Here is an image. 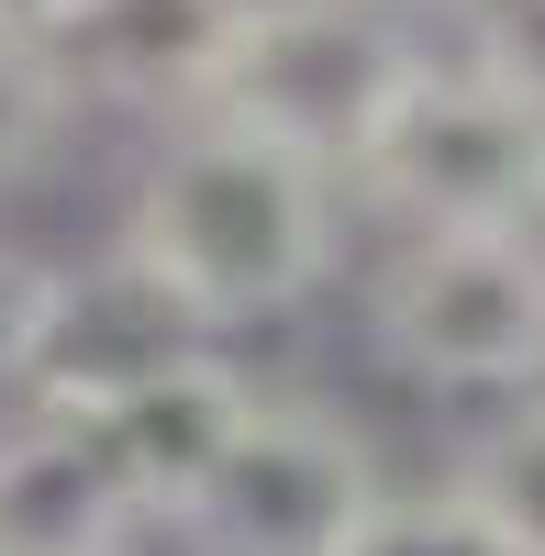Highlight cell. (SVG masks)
I'll return each mask as SVG.
<instances>
[{"label": "cell", "instance_id": "obj_1", "mask_svg": "<svg viewBox=\"0 0 545 556\" xmlns=\"http://www.w3.org/2000/svg\"><path fill=\"white\" fill-rule=\"evenodd\" d=\"M112 256L201 334H267L345 267V178L245 112H178L167 146L134 167Z\"/></svg>", "mask_w": 545, "mask_h": 556}, {"label": "cell", "instance_id": "obj_2", "mask_svg": "<svg viewBox=\"0 0 545 556\" xmlns=\"http://www.w3.org/2000/svg\"><path fill=\"white\" fill-rule=\"evenodd\" d=\"M379 367L434 401H512L545 379V223L401 235L368 290Z\"/></svg>", "mask_w": 545, "mask_h": 556}, {"label": "cell", "instance_id": "obj_3", "mask_svg": "<svg viewBox=\"0 0 545 556\" xmlns=\"http://www.w3.org/2000/svg\"><path fill=\"white\" fill-rule=\"evenodd\" d=\"M345 190H368L401 235L434 223H534L545 201V112L512 101L502 78H479L445 45H413V67L390 78L345 156Z\"/></svg>", "mask_w": 545, "mask_h": 556}, {"label": "cell", "instance_id": "obj_4", "mask_svg": "<svg viewBox=\"0 0 545 556\" xmlns=\"http://www.w3.org/2000/svg\"><path fill=\"white\" fill-rule=\"evenodd\" d=\"M379 501V445L334 401H245L223 456L190 479V501L156 523L190 556H334L345 523Z\"/></svg>", "mask_w": 545, "mask_h": 556}, {"label": "cell", "instance_id": "obj_5", "mask_svg": "<svg viewBox=\"0 0 545 556\" xmlns=\"http://www.w3.org/2000/svg\"><path fill=\"white\" fill-rule=\"evenodd\" d=\"M413 45H423V23L368 12V0H256L245 34H235V67L212 89V112H245V123L279 134V146L324 156L345 178L356 134L390 101V78L413 67Z\"/></svg>", "mask_w": 545, "mask_h": 556}, {"label": "cell", "instance_id": "obj_6", "mask_svg": "<svg viewBox=\"0 0 545 556\" xmlns=\"http://www.w3.org/2000/svg\"><path fill=\"white\" fill-rule=\"evenodd\" d=\"M245 401H256V379L223 356V334H190V345H167L145 367H123V379H101L89 401H45V412H78L89 445L112 456V479L134 490V513L167 523L178 501H190V479L223 456V434L245 424Z\"/></svg>", "mask_w": 545, "mask_h": 556}, {"label": "cell", "instance_id": "obj_7", "mask_svg": "<svg viewBox=\"0 0 545 556\" xmlns=\"http://www.w3.org/2000/svg\"><path fill=\"white\" fill-rule=\"evenodd\" d=\"M256 0H67L45 23V56L78 101H123V112H212L223 67H235Z\"/></svg>", "mask_w": 545, "mask_h": 556}, {"label": "cell", "instance_id": "obj_8", "mask_svg": "<svg viewBox=\"0 0 545 556\" xmlns=\"http://www.w3.org/2000/svg\"><path fill=\"white\" fill-rule=\"evenodd\" d=\"M134 534H156V523L134 513V490L89 445V424L34 401L0 434V556H112Z\"/></svg>", "mask_w": 545, "mask_h": 556}, {"label": "cell", "instance_id": "obj_9", "mask_svg": "<svg viewBox=\"0 0 545 556\" xmlns=\"http://www.w3.org/2000/svg\"><path fill=\"white\" fill-rule=\"evenodd\" d=\"M457 501L490 523V545H502V556H545V379L512 390V401H502V424L468 445Z\"/></svg>", "mask_w": 545, "mask_h": 556}, {"label": "cell", "instance_id": "obj_10", "mask_svg": "<svg viewBox=\"0 0 545 556\" xmlns=\"http://www.w3.org/2000/svg\"><path fill=\"white\" fill-rule=\"evenodd\" d=\"M67 112H78V89L56 78L45 34L0 23V201H12V190H34V178L56 167V146H67Z\"/></svg>", "mask_w": 545, "mask_h": 556}, {"label": "cell", "instance_id": "obj_11", "mask_svg": "<svg viewBox=\"0 0 545 556\" xmlns=\"http://www.w3.org/2000/svg\"><path fill=\"white\" fill-rule=\"evenodd\" d=\"M334 556H502V545H490V523L457 501V479H445V490H390L379 479V501L345 523Z\"/></svg>", "mask_w": 545, "mask_h": 556}, {"label": "cell", "instance_id": "obj_12", "mask_svg": "<svg viewBox=\"0 0 545 556\" xmlns=\"http://www.w3.org/2000/svg\"><path fill=\"white\" fill-rule=\"evenodd\" d=\"M434 23L457 34L445 56H468L479 78H502L512 101L545 112V0H445Z\"/></svg>", "mask_w": 545, "mask_h": 556}, {"label": "cell", "instance_id": "obj_13", "mask_svg": "<svg viewBox=\"0 0 545 556\" xmlns=\"http://www.w3.org/2000/svg\"><path fill=\"white\" fill-rule=\"evenodd\" d=\"M56 301H67V267L45 256V245H12V235H0V390H23V379H34Z\"/></svg>", "mask_w": 545, "mask_h": 556}, {"label": "cell", "instance_id": "obj_14", "mask_svg": "<svg viewBox=\"0 0 545 556\" xmlns=\"http://www.w3.org/2000/svg\"><path fill=\"white\" fill-rule=\"evenodd\" d=\"M56 12H67V0H0V23H23V34H45Z\"/></svg>", "mask_w": 545, "mask_h": 556}, {"label": "cell", "instance_id": "obj_15", "mask_svg": "<svg viewBox=\"0 0 545 556\" xmlns=\"http://www.w3.org/2000/svg\"><path fill=\"white\" fill-rule=\"evenodd\" d=\"M368 12H401V23H434L445 0H368Z\"/></svg>", "mask_w": 545, "mask_h": 556}, {"label": "cell", "instance_id": "obj_16", "mask_svg": "<svg viewBox=\"0 0 545 556\" xmlns=\"http://www.w3.org/2000/svg\"><path fill=\"white\" fill-rule=\"evenodd\" d=\"M112 556H145V534H134V545H112Z\"/></svg>", "mask_w": 545, "mask_h": 556}, {"label": "cell", "instance_id": "obj_17", "mask_svg": "<svg viewBox=\"0 0 545 556\" xmlns=\"http://www.w3.org/2000/svg\"><path fill=\"white\" fill-rule=\"evenodd\" d=\"M534 223H545V201H534Z\"/></svg>", "mask_w": 545, "mask_h": 556}]
</instances>
